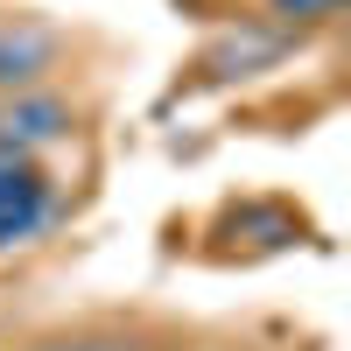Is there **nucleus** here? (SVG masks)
<instances>
[{
  "label": "nucleus",
  "mask_w": 351,
  "mask_h": 351,
  "mask_svg": "<svg viewBox=\"0 0 351 351\" xmlns=\"http://www.w3.org/2000/svg\"><path fill=\"white\" fill-rule=\"evenodd\" d=\"M43 225H49V183H43L36 155L0 148V246L36 239Z\"/></svg>",
  "instance_id": "1"
},
{
  "label": "nucleus",
  "mask_w": 351,
  "mask_h": 351,
  "mask_svg": "<svg viewBox=\"0 0 351 351\" xmlns=\"http://www.w3.org/2000/svg\"><path fill=\"white\" fill-rule=\"evenodd\" d=\"M71 127V106L56 99V92H8V106H0V148H14V155H36L49 148V141H64Z\"/></svg>",
  "instance_id": "2"
},
{
  "label": "nucleus",
  "mask_w": 351,
  "mask_h": 351,
  "mask_svg": "<svg viewBox=\"0 0 351 351\" xmlns=\"http://www.w3.org/2000/svg\"><path fill=\"white\" fill-rule=\"evenodd\" d=\"M43 71H56V28L8 21L0 28V92H36Z\"/></svg>",
  "instance_id": "3"
},
{
  "label": "nucleus",
  "mask_w": 351,
  "mask_h": 351,
  "mask_svg": "<svg viewBox=\"0 0 351 351\" xmlns=\"http://www.w3.org/2000/svg\"><path fill=\"white\" fill-rule=\"evenodd\" d=\"M267 14L288 21V28H324V21L344 14V0H267Z\"/></svg>",
  "instance_id": "4"
},
{
  "label": "nucleus",
  "mask_w": 351,
  "mask_h": 351,
  "mask_svg": "<svg viewBox=\"0 0 351 351\" xmlns=\"http://www.w3.org/2000/svg\"><path fill=\"white\" fill-rule=\"evenodd\" d=\"M49 351H120V344H49Z\"/></svg>",
  "instance_id": "5"
}]
</instances>
